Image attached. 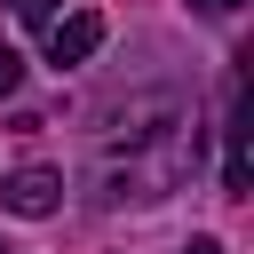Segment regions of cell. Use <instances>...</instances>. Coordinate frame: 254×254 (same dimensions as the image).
<instances>
[{
    "mask_svg": "<svg viewBox=\"0 0 254 254\" xmlns=\"http://www.w3.org/2000/svg\"><path fill=\"white\" fill-rule=\"evenodd\" d=\"M0 206L24 214V222H40V214L64 206V175L56 167H16V175H0Z\"/></svg>",
    "mask_w": 254,
    "mask_h": 254,
    "instance_id": "cell-1",
    "label": "cell"
},
{
    "mask_svg": "<svg viewBox=\"0 0 254 254\" xmlns=\"http://www.w3.org/2000/svg\"><path fill=\"white\" fill-rule=\"evenodd\" d=\"M95 48H103V16H95V8H71L64 24H48V64H56V71H64V64H87Z\"/></svg>",
    "mask_w": 254,
    "mask_h": 254,
    "instance_id": "cell-2",
    "label": "cell"
},
{
    "mask_svg": "<svg viewBox=\"0 0 254 254\" xmlns=\"http://www.w3.org/2000/svg\"><path fill=\"white\" fill-rule=\"evenodd\" d=\"M222 190L230 198L254 190V175H246V87L238 79H230V119H222Z\"/></svg>",
    "mask_w": 254,
    "mask_h": 254,
    "instance_id": "cell-3",
    "label": "cell"
},
{
    "mask_svg": "<svg viewBox=\"0 0 254 254\" xmlns=\"http://www.w3.org/2000/svg\"><path fill=\"white\" fill-rule=\"evenodd\" d=\"M56 8H64V0H8L16 24H56Z\"/></svg>",
    "mask_w": 254,
    "mask_h": 254,
    "instance_id": "cell-4",
    "label": "cell"
},
{
    "mask_svg": "<svg viewBox=\"0 0 254 254\" xmlns=\"http://www.w3.org/2000/svg\"><path fill=\"white\" fill-rule=\"evenodd\" d=\"M16 79H24V64H16L8 48H0V95H16Z\"/></svg>",
    "mask_w": 254,
    "mask_h": 254,
    "instance_id": "cell-5",
    "label": "cell"
},
{
    "mask_svg": "<svg viewBox=\"0 0 254 254\" xmlns=\"http://www.w3.org/2000/svg\"><path fill=\"white\" fill-rule=\"evenodd\" d=\"M190 8H198V16H238L246 0H190Z\"/></svg>",
    "mask_w": 254,
    "mask_h": 254,
    "instance_id": "cell-6",
    "label": "cell"
},
{
    "mask_svg": "<svg viewBox=\"0 0 254 254\" xmlns=\"http://www.w3.org/2000/svg\"><path fill=\"white\" fill-rule=\"evenodd\" d=\"M183 254H222V238H190V246H183Z\"/></svg>",
    "mask_w": 254,
    "mask_h": 254,
    "instance_id": "cell-7",
    "label": "cell"
},
{
    "mask_svg": "<svg viewBox=\"0 0 254 254\" xmlns=\"http://www.w3.org/2000/svg\"><path fill=\"white\" fill-rule=\"evenodd\" d=\"M0 254H24V246H8V238H0Z\"/></svg>",
    "mask_w": 254,
    "mask_h": 254,
    "instance_id": "cell-8",
    "label": "cell"
}]
</instances>
